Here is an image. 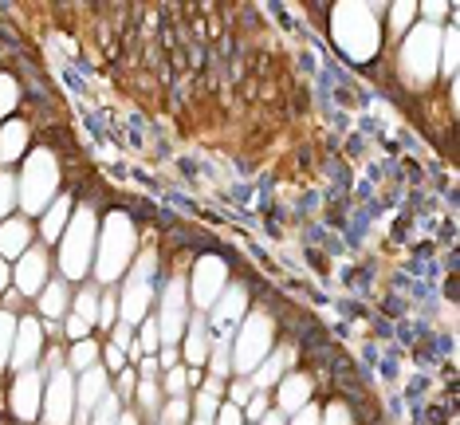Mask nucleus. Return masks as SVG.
<instances>
[{"instance_id":"49530a36","label":"nucleus","mask_w":460,"mask_h":425,"mask_svg":"<svg viewBox=\"0 0 460 425\" xmlns=\"http://www.w3.org/2000/svg\"><path fill=\"white\" fill-rule=\"evenodd\" d=\"M107 367L111 370H122V367H127V355H122L119 347H107Z\"/></svg>"},{"instance_id":"9b49d317","label":"nucleus","mask_w":460,"mask_h":425,"mask_svg":"<svg viewBox=\"0 0 460 425\" xmlns=\"http://www.w3.org/2000/svg\"><path fill=\"white\" fill-rule=\"evenodd\" d=\"M8 402H13V413L20 421H36L40 418V406H44V378H40L36 367L32 370H20V375H16Z\"/></svg>"},{"instance_id":"c9c22d12","label":"nucleus","mask_w":460,"mask_h":425,"mask_svg":"<svg viewBox=\"0 0 460 425\" xmlns=\"http://www.w3.org/2000/svg\"><path fill=\"white\" fill-rule=\"evenodd\" d=\"M319 425H354V418H350V410L342 406V402H334V406L319 418Z\"/></svg>"},{"instance_id":"20e7f679","label":"nucleus","mask_w":460,"mask_h":425,"mask_svg":"<svg viewBox=\"0 0 460 425\" xmlns=\"http://www.w3.org/2000/svg\"><path fill=\"white\" fill-rule=\"evenodd\" d=\"M397 67H402V79L410 87H429L433 75L441 71V24H417L405 36Z\"/></svg>"},{"instance_id":"58836bf2","label":"nucleus","mask_w":460,"mask_h":425,"mask_svg":"<svg viewBox=\"0 0 460 425\" xmlns=\"http://www.w3.org/2000/svg\"><path fill=\"white\" fill-rule=\"evenodd\" d=\"M64 331H67L71 339H75V343H79V339H91V327L83 323L79 315H71V311H67V319H64Z\"/></svg>"},{"instance_id":"cd10ccee","label":"nucleus","mask_w":460,"mask_h":425,"mask_svg":"<svg viewBox=\"0 0 460 425\" xmlns=\"http://www.w3.org/2000/svg\"><path fill=\"white\" fill-rule=\"evenodd\" d=\"M13 339H16V315L0 311V362H8V355H13Z\"/></svg>"},{"instance_id":"72a5a7b5","label":"nucleus","mask_w":460,"mask_h":425,"mask_svg":"<svg viewBox=\"0 0 460 425\" xmlns=\"http://www.w3.org/2000/svg\"><path fill=\"white\" fill-rule=\"evenodd\" d=\"M217 410H221V398L217 394H197V406H193V418H205V421H213L217 418Z\"/></svg>"},{"instance_id":"a878e982","label":"nucleus","mask_w":460,"mask_h":425,"mask_svg":"<svg viewBox=\"0 0 460 425\" xmlns=\"http://www.w3.org/2000/svg\"><path fill=\"white\" fill-rule=\"evenodd\" d=\"M134 394H138V402H142L146 413H158V410H162V398H165V394H162V382H158V378H142L138 386H134Z\"/></svg>"},{"instance_id":"1a4fd4ad","label":"nucleus","mask_w":460,"mask_h":425,"mask_svg":"<svg viewBox=\"0 0 460 425\" xmlns=\"http://www.w3.org/2000/svg\"><path fill=\"white\" fill-rule=\"evenodd\" d=\"M228 288V264L221 256H201V261L193 264V284H190V299L201 311H208L217 304V296H221Z\"/></svg>"},{"instance_id":"4be33fe9","label":"nucleus","mask_w":460,"mask_h":425,"mask_svg":"<svg viewBox=\"0 0 460 425\" xmlns=\"http://www.w3.org/2000/svg\"><path fill=\"white\" fill-rule=\"evenodd\" d=\"M24 146H28V127L24 122H8L0 130V162H16L24 154Z\"/></svg>"},{"instance_id":"4c0bfd02","label":"nucleus","mask_w":460,"mask_h":425,"mask_svg":"<svg viewBox=\"0 0 460 425\" xmlns=\"http://www.w3.org/2000/svg\"><path fill=\"white\" fill-rule=\"evenodd\" d=\"M213 425H244V410H240V406H233V402H228V406H221V410H217Z\"/></svg>"},{"instance_id":"2f4dec72","label":"nucleus","mask_w":460,"mask_h":425,"mask_svg":"<svg viewBox=\"0 0 460 425\" xmlns=\"http://www.w3.org/2000/svg\"><path fill=\"white\" fill-rule=\"evenodd\" d=\"M190 402L185 398H170L165 402V410H162V425H185V418H190Z\"/></svg>"},{"instance_id":"f3484780","label":"nucleus","mask_w":460,"mask_h":425,"mask_svg":"<svg viewBox=\"0 0 460 425\" xmlns=\"http://www.w3.org/2000/svg\"><path fill=\"white\" fill-rule=\"evenodd\" d=\"M276 402H279V413H299L303 406L311 402V378L307 375H284L276 382Z\"/></svg>"},{"instance_id":"9d476101","label":"nucleus","mask_w":460,"mask_h":425,"mask_svg":"<svg viewBox=\"0 0 460 425\" xmlns=\"http://www.w3.org/2000/svg\"><path fill=\"white\" fill-rule=\"evenodd\" d=\"M75 418V378L71 370H51L44 390V425H71Z\"/></svg>"},{"instance_id":"ea45409f","label":"nucleus","mask_w":460,"mask_h":425,"mask_svg":"<svg viewBox=\"0 0 460 425\" xmlns=\"http://www.w3.org/2000/svg\"><path fill=\"white\" fill-rule=\"evenodd\" d=\"M134 386H138V378H134V370L122 367V370H119V390H111V394H114V398H130Z\"/></svg>"},{"instance_id":"39448f33","label":"nucleus","mask_w":460,"mask_h":425,"mask_svg":"<svg viewBox=\"0 0 460 425\" xmlns=\"http://www.w3.org/2000/svg\"><path fill=\"white\" fill-rule=\"evenodd\" d=\"M56 185H59V162L51 150H32L16 178V205L24 209V217H36L44 213L56 197Z\"/></svg>"},{"instance_id":"f704fd0d","label":"nucleus","mask_w":460,"mask_h":425,"mask_svg":"<svg viewBox=\"0 0 460 425\" xmlns=\"http://www.w3.org/2000/svg\"><path fill=\"white\" fill-rule=\"evenodd\" d=\"M413 13H417V4H410V0H405V4H394V8H390V24H394V32L410 28V24H413Z\"/></svg>"},{"instance_id":"5701e85b","label":"nucleus","mask_w":460,"mask_h":425,"mask_svg":"<svg viewBox=\"0 0 460 425\" xmlns=\"http://www.w3.org/2000/svg\"><path fill=\"white\" fill-rule=\"evenodd\" d=\"M99 296L102 292H95V288H83L79 296H71V315H79L87 327H95L99 323Z\"/></svg>"},{"instance_id":"603ef678","label":"nucleus","mask_w":460,"mask_h":425,"mask_svg":"<svg viewBox=\"0 0 460 425\" xmlns=\"http://www.w3.org/2000/svg\"><path fill=\"white\" fill-rule=\"evenodd\" d=\"M119 425H138V418H134V413H122Z\"/></svg>"},{"instance_id":"6ab92c4d","label":"nucleus","mask_w":460,"mask_h":425,"mask_svg":"<svg viewBox=\"0 0 460 425\" xmlns=\"http://www.w3.org/2000/svg\"><path fill=\"white\" fill-rule=\"evenodd\" d=\"M36 299H40V311H44V319H67L71 292H67L64 279H51V284H44V292H40Z\"/></svg>"},{"instance_id":"79ce46f5","label":"nucleus","mask_w":460,"mask_h":425,"mask_svg":"<svg viewBox=\"0 0 460 425\" xmlns=\"http://www.w3.org/2000/svg\"><path fill=\"white\" fill-rule=\"evenodd\" d=\"M114 315H119V307H114V296H99V323L102 327H114Z\"/></svg>"},{"instance_id":"3c124183","label":"nucleus","mask_w":460,"mask_h":425,"mask_svg":"<svg viewBox=\"0 0 460 425\" xmlns=\"http://www.w3.org/2000/svg\"><path fill=\"white\" fill-rule=\"evenodd\" d=\"M8 279H13V272H8V264H4V261H0V296H4V292H8Z\"/></svg>"},{"instance_id":"393cba45","label":"nucleus","mask_w":460,"mask_h":425,"mask_svg":"<svg viewBox=\"0 0 460 425\" xmlns=\"http://www.w3.org/2000/svg\"><path fill=\"white\" fill-rule=\"evenodd\" d=\"M233 375V343H228V339H221V343H217V350H213V359H208V378H228Z\"/></svg>"},{"instance_id":"7ed1b4c3","label":"nucleus","mask_w":460,"mask_h":425,"mask_svg":"<svg viewBox=\"0 0 460 425\" xmlns=\"http://www.w3.org/2000/svg\"><path fill=\"white\" fill-rule=\"evenodd\" d=\"M95 241H99V217L95 209H75L59 236V272L64 279H87V268L95 264Z\"/></svg>"},{"instance_id":"c03bdc74","label":"nucleus","mask_w":460,"mask_h":425,"mask_svg":"<svg viewBox=\"0 0 460 425\" xmlns=\"http://www.w3.org/2000/svg\"><path fill=\"white\" fill-rule=\"evenodd\" d=\"M319 418H323V413L307 402V406H303L299 413H291V425H319Z\"/></svg>"},{"instance_id":"37998d69","label":"nucleus","mask_w":460,"mask_h":425,"mask_svg":"<svg viewBox=\"0 0 460 425\" xmlns=\"http://www.w3.org/2000/svg\"><path fill=\"white\" fill-rule=\"evenodd\" d=\"M264 413H268V398H264V394H252V398H248V406H244V418L260 421Z\"/></svg>"},{"instance_id":"412c9836","label":"nucleus","mask_w":460,"mask_h":425,"mask_svg":"<svg viewBox=\"0 0 460 425\" xmlns=\"http://www.w3.org/2000/svg\"><path fill=\"white\" fill-rule=\"evenodd\" d=\"M185 359L193 362V370L208 362V323L205 319H190L185 323Z\"/></svg>"},{"instance_id":"864d4df0","label":"nucleus","mask_w":460,"mask_h":425,"mask_svg":"<svg viewBox=\"0 0 460 425\" xmlns=\"http://www.w3.org/2000/svg\"><path fill=\"white\" fill-rule=\"evenodd\" d=\"M190 425H213V421H205V418H193Z\"/></svg>"},{"instance_id":"f257e3e1","label":"nucleus","mask_w":460,"mask_h":425,"mask_svg":"<svg viewBox=\"0 0 460 425\" xmlns=\"http://www.w3.org/2000/svg\"><path fill=\"white\" fill-rule=\"evenodd\" d=\"M331 36L339 51L354 64H370L378 56V44H382V24H378V8L374 4H334L331 8Z\"/></svg>"},{"instance_id":"f03ea898","label":"nucleus","mask_w":460,"mask_h":425,"mask_svg":"<svg viewBox=\"0 0 460 425\" xmlns=\"http://www.w3.org/2000/svg\"><path fill=\"white\" fill-rule=\"evenodd\" d=\"M134 248H138L134 221L127 213H111L107 225L99 229V241H95V276L102 279V284H114L119 276L130 272Z\"/></svg>"},{"instance_id":"0eeeda50","label":"nucleus","mask_w":460,"mask_h":425,"mask_svg":"<svg viewBox=\"0 0 460 425\" xmlns=\"http://www.w3.org/2000/svg\"><path fill=\"white\" fill-rule=\"evenodd\" d=\"M154 268H158V256L142 252L138 261L130 264L127 272V288L119 296V311H122V323H142L150 315V299H154Z\"/></svg>"},{"instance_id":"e433bc0d","label":"nucleus","mask_w":460,"mask_h":425,"mask_svg":"<svg viewBox=\"0 0 460 425\" xmlns=\"http://www.w3.org/2000/svg\"><path fill=\"white\" fill-rule=\"evenodd\" d=\"M111 347H119L122 355L134 347V331H130V323H122V327H111Z\"/></svg>"},{"instance_id":"c756f323","label":"nucleus","mask_w":460,"mask_h":425,"mask_svg":"<svg viewBox=\"0 0 460 425\" xmlns=\"http://www.w3.org/2000/svg\"><path fill=\"white\" fill-rule=\"evenodd\" d=\"M119 398H114V394H107V398L99 402V410L91 413V425H119Z\"/></svg>"},{"instance_id":"4468645a","label":"nucleus","mask_w":460,"mask_h":425,"mask_svg":"<svg viewBox=\"0 0 460 425\" xmlns=\"http://www.w3.org/2000/svg\"><path fill=\"white\" fill-rule=\"evenodd\" d=\"M13 279L20 288V296H40L48 284V252L44 248H28L24 256H20V264L13 268Z\"/></svg>"},{"instance_id":"09e8293b","label":"nucleus","mask_w":460,"mask_h":425,"mask_svg":"<svg viewBox=\"0 0 460 425\" xmlns=\"http://www.w3.org/2000/svg\"><path fill=\"white\" fill-rule=\"evenodd\" d=\"M260 425H288V418L284 413H276V410H268L264 418H260Z\"/></svg>"},{"instance_id":"c85d7f7f","label":"nucleus","mask_w":460,"mask_h":425,"mask_svg":"<svg viewBox=\"0 0 460 425\" xmlns=\"http://www.w3.org/2000/svg\"><path fill=\"white\" fill-rule=\"evenodd\" d=\"M16 209V178L13 173H0V221H8Z\"/></svg>"},{"instance_id":"473e14b6","label":"nucleus","mask_w":460,"mask_h":425,"mask_svg":"<svg viewBox=\"0 0 460 425\" xmlns=\"http://www.w3.org/2000/svg\"><path fill=\"white\" fill-rule=\"evenodd\" d=\"M142 350H146V355H154V350H158L162 347V331H158V319H142V343H138Z\"/></svg>"},{"instance_id":"423d86ee","label":"nucleus","mask_w":460,"mask_h":425,"mask_svg":"<svg viewBox=\"0 0 460 425\" xmlns=\"http://www.w3.org/2000/svg\"><path fill=\"white\" fill-rule=\"evenodd\" d=\"M271 339H276V327H271L268 311H256V315L240 319V331L233 339V370L236 375H252V370L271 355Z\"/></svg>"},{"instance_id":"2eb2a0df","label":"nucleus","mask_w":460,"mask_h":425,"mask_svg":"<svg viewBox=\"0 0 460 425\" xmlns=\"http://www.w3.org/2000/svg\"><path fill=\"white\" fill-rule=\"evenodd\" d=\"M28 248H32V225H28V217L0 221V261H20Z\"/></svg>"},{"instance_id":"8fccbe9b","label":"nucleus","mask_w":460,"mask_h":425,"mask_svg":"<svg viewBox=\"0 0 460 425\" xmlns=\"http://www.w3.org/2000/svg\"><path fill=\"white\" fill-rule=\"evenodd\" d=\"M205 394H217V398H221V394H225V382H221V378H205Z\"/></svg>"},{"instance_id":"a211bd4d","label":"nucleus","mask_w":460,"mask_h":425,"mask_svg":"<svg viewBox=\"0 0 460 425\" xmlns=\"http://www.w3.org/2000/svg\"><path fill=\"white\" fill-rule=\"evenodd\" d=\"M288 367H291V347L276 350V355H268V359L252 370V375H248V382H252V390H268V386H276V382L284 378Z\"/></svg>"},{"instance_id":"f8f14e48","label":"nucleus","mask_w":460,"mask_h":425,"mask_svg":"<svg viewBox=\"0 0 460 425\" xmlns=\"http://www.w3.org/2000/svg\"><path fill=\"white\" fill-rule=\"evenodd\" d=\"M107 370L102 367H91V370H83V375L75 378V425H91V413L99 410V402L107 398Z\"/></svg>"},{"instance_id":"bb28decb","label":"nucleus","mask_w":460,"mask_h":425,"mask_svg":"<svg viewBox=\"0 0 460 425\" xmlns=\"http://www.w3.org/2000/svg\"><path fill=\"white\" fill-rule=\"evenodd\" d=\"M185 390H190V370L177 362L173 370H165V382H162V394L165 398H185Z\"/></svg>"},{"instance_id":"a19ab883","label":"nucleus","mask_w":460,"mask_h":425,"mask_svg":"<svg viewBox=\"0 0 460 425\" xmlns=\"http://www.w3.org/2000/svg\"><path fill=\"white\" fill-rule=\"evenodd\" d=\"M252 394H256V390H252V382H248V378H240L236 386L228 390V398H233V406H248V398H252Z\"/></svg>"},{"instance_id":"7c9ffc66","label":"nucleus","mask_w":460,"mask_h":425,"mask_svg":"<svg viewBox=\"0 0 460 425\" xmlns=\"http://www.w3.org/2000/svg\"><path fill=\"white\" fill-rule=\"evenodd\" d=\"M16 99H20L16 79H13V75H0V119H8V115H13Z\"/></svg>"},{"instance_id":"b1692460","label":"nucleus","mask_w":460,"mask_h":425,"mask_svg":"<svg viewBox=\"0 0 460 425\" xmlns=\"http://www.w3.org/2000/svg\"><path fill=\"white\" fill-rule=\"evenodd\" d=\"M99 359H102V355H99V343H95V339H79V343L71 347V355H67V367L83 375V370L99 367Z\"/></svg>"},{"instance_id":"aec40b11","label":"nucleus","mask_w":460,"mask_h":425,"mask_svg":"<svg viewBox=\"0 0 460 425\" xmlns=\"http://www.w3.org/2000/svg\"><path fill=\"white\" fill-rule=\"evenodd\" d=\"M71 197H56V205H48L44 209V221H40V236L44 241H56V236H64L67 221H71Z\"/></svg>"},{"instance_id":"de8ad7c7","label":"nucleus","mask_w":460,"mask_h":425,"mask_svg":"<svg viewBox=\"0 0 460 425\" xmlns=\"http://www.w3.org/2000/svg\"><path fill=\"white\" fill-rule=\"evenodd\" d=\"M158 367H165V370H173V367H177V350H173V347H162Z\"/></svg>"},{"instance_id":"a18cd8bd","label":"nucleus","mask_w":460,"mask_h":425,"mask_svg":"<svg viewBox=\"0 0 460 425\" xmlns=\"http://www.w3.org/2000/svg\"><path fill=\"white\" fill-rule=\"evenodd\" d=\"M448 13V4H421V16H425V24H437Z\"/></svg>"},{"instance_id":"ddd939ff","label":"nucleus","mask_w":460,"mask_h":425,"mask_svg":"<svg viewBox=\"0 0 460 425\" xmlns=\"http://www.w3.org/2000/svg\"><path fill=\"white\" fill-rule=\"evenodd\" d=\"M40 350H44V327H40L32 315L16 319V339H13V355H8V362H13V367H16V375H20V370H32V367H36Z\"/></svg>"},{"instance_id":"6e6552de","label":"nucleus","mask_w":460,"mask_h":425,"mask_svg":"<svg viewBox=\"0 0 460 425\" xmlns=\"http://www.w3.org/2000/svg\"><path fill=\"white\" fill-rule=\"evenodd\" d=\"M185 323H190V288L181 276H173L162 292V315H158V331H162V347H173L181 339Z\"/></svg>"},{"instance_id":"dca6fc26","label":"nucleus","mask_w":460,"mask_h":425,"mask_svg":"<svg viewBox=\"0 0 460 425\" xmlns=\"http://www.w3.org/2000/svg\"><path fill=\"white\" fill-rule=\"evenodd\" d=\"M244 307H248V292L240 284H233V288H225L221 296H217V304L208 307L213 311V327H228V323H240L244 319Z\"/></svg>"}]
</instances>
